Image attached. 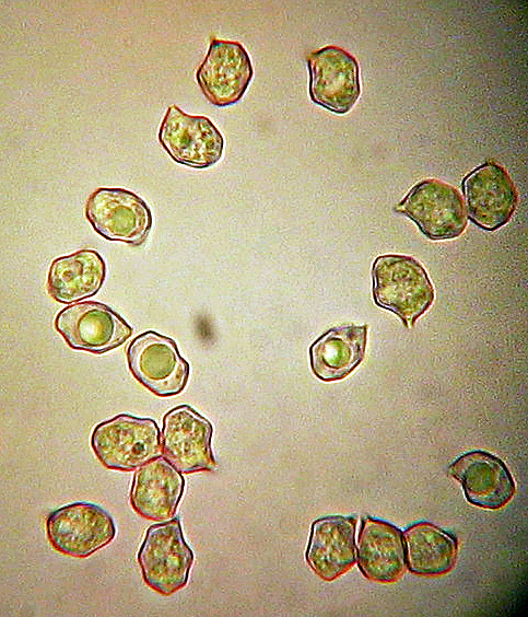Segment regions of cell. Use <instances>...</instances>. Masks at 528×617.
<instances>
[{"mask_svg":"<svg viewBox=\"0 0 528 617\" xmlns=\"http://www.w3.org/2000/svg\"><path fill=\"white\" fill-rule=\"evenodd\" d=\"M312 101L333 113L345 114L361 94L356 59L343 48L326 46L306 57Z\"/></svg>","mask_w":528,"mask_h":617,"instance_id":"obj_11","label":"cell"},{"mask_svg":"<svg viewBox=\"0 0 528 617\" xmlns=\"http://www.w3.org/2000/svg\"><path fill=\"white\" fill-rule=\"evenodd\" d=\"M137 559L145 584L155 592L169 596L183 589L193 552L184 539L179 519L150 526Z\"/></svg>","mask_w":528,"mask_h":617,"instance_id":"obj_3","label":"cell"},{"mask_svg":"<svg viewBox=\"0 0 528 617\" xmlns=\"http://www.w3.org/2000/svg\"><path fill=\"white\" fill-rule=\"evenodd\" d=\"M131 374L160 397L179 394L189 377V363L180 357L176 342L148 330L137 336L127 348Z\"/></svg>","mask_w":528,"mask_h":617,"instance_id":"obj_6","label":"cell"},{"mask_svg":"<svg viewBox=\"0 0 528 617\" xmlns=\"http://www.w3.org/2000/svg\"><path fill=\"white\" fill-rule=\"evenodd\" d=\"M357 564L371 581L392 583L399 580L406 568L402 532L388 522L363 517L357 538Z\"/></svg>","mask_w":528,"mask_h":617,"instance_id":"obj_17","label":"cell"},{"mask_svg":"<svg viewBox=\"0 0 528 617\" xmlns=\"http://www.w3.org/2000/svg\"><path fill=\"white\" fill-rule=\"evenodd\" d=\"M375 303L395 313L408 328L414 326L434 301V289L424 267L406 255H383L372 268Z\"/></svg>","mask_w":528,"mask_h":617,"instance_id":"obj_1","label":"cell"},{"mask_svg":"<svg viewBox=\"0 0 528 617\" xmlns=\"http://www.w3.org/2000/svg\"><path fill=\"white\" fill-rule=\"evenodd\" d=\"M85 217L104 238L134 246L144 242L152 226L146 202L124 188L94 190L86 200Z\"/></svg>","mask_w":528,"mask_h":617,"instance_id":"obj_7","label":"cell"},{"mask_svg":"<svg viewBox=\"0 0 528 617\" xmlns=\"http://www.w3.org/2000/svg\"><path fill=\"white\" fill-rule=\"evenodd\" d=\"M211 422L188 405L171 409L163 417L162 454L178 472H212L216 462L211 449Z\"/></svg>","mask_w":528,"mask_h":617,"instance_id":"obj_9","label":"cell"},{"mask_svg":"<svg viewBox=\"0 0 528 617\" xmlns=\"http://www.w3.org/2000/svg\"><path fill=\"white\" fill-rule=\"evenodd\" d=\"M403 535L406 564L415 574L435 577L448 572L456 560V539L429 522H419Z\"/></svg>","mask_w":528,"mask_h":617,"instance_id":"obj_20","label":"cell"},{"mask_svg":"<svg viewBox=\"0 0 528 617\" xmlns=\"http://www.w3.org/2000/svg\"><path fill=\"white\" fill-rule=\"evenodd\" d=\"M159 141L177 163L193 168H208L222 156L224 140L206 116L184 113L177 105L168 106L160 125Z\"/></svg>","mask_w":528,"mask_h":617,"instance_id":"obj_10","label":"cell"},{"mask_svg":"<svg viewBox=\"0 0 528 617\" xmlns=\"http://www.w3.org/2000/svg\"><path fill=\"white\" fill-rule=\"evenodd\" d=\"M469 218L481 229L494 231L512 218L518 201L516 187L504 167L486 161L462 181Z\"/></svg>","mask_w":528,"mask_h":617,"instance_id":"obj_13","label":"cell"},{"mask_svg":"<svg viewBox=\"0 0 528 617\" xmlns=\"http://www.w3.org/2000/svg\"><path fill=\"white\" fill-rule=\"evenodd\" d=\"M46 534L52 548L60 554L86 558L115 538L116 525L102 507L74 502L49 513Z\"/></svg>","mask_w":528,"mask_h":617,"instance_id":"obj_4","label":"cell"},{"mask_svg":"<svg viewBox=\"0 0 528 617\" xmlns=\"http://www.w3.org/2000/svg\"><path fill=\"white\" fill-rule=\"evenodd\" d=\"M355 516L329 515L313 522L305 558L325 581L349 571L356 560Z\"/></svg>","mask_w":528,"mask_h":617,"instance_id":"obj_14","label":"cell"},{"mask_svg":"<svg viewBox=\"0 0 528 617\" xmlns=\"http://www.w3.org/2000/svg\"><path fill=\"white\" fill-rule=\"evenodd\" d=\"M106 264L95 249H80L52 260L47 289L52 299L70 304L93 296L102 288Z\"/></svg>","mask_w":528,"mask_h":617,"instance_id":"obj_18","label":"cell"},{"mask_svg":"<svg viewBox=\"0 0 528 617\" xmlns=\"http://www.w3.org/2000/svg\"><path fill=\"white\" fill-rule=\"evenodd\" d=\"M467 500L479 508L497 510L509 502L515 482L505 464L496 456L472 451L461 455L449 466Z\"/></svg>","mask_w":528,"mask_h":617,"instance_id":"obj_15","label":"cell"},{"mask_svg":"<svg viewBox=\"0 0 528 617\" xmlns=\"http://www.w3.org/2000/svg\"><path fill=\"white\" fill-rule=\"evenodd\" d=\"M91 447L108 469L132 472L162 455L155 420L120 414L95 426Z\"/></svg>","mask_w":528,"mask_h":617,"instance_id":"obj_2","label":"cell"},{"mask_svg":"<svg viewBox=\"0 0 528 617\" xmlns=\"http://www.w3.org/2000/svg\"><path fill=\"white\" fill-rule=\"evenodd\" d=\"M253 74L250 58L239 42L213 38L196 79L210 103L225 107L242 98Z\"/></svg>","mask_w":528,"mask_h":617,"instance_id":"obj_12","label":"cell"},{"mask_svg":"<svg viewBox=\"0 0 528 617\" xmlns=\"http://www.w3.org/2000/svg\"><path fill=\"white\" fill-rule=\"evenodd\" d=\"M184 486L180 472L159 456L136 469L129 494L130 505L146 520H171L176 513Z\"/></svg>","mask_w":528,"mask_h":617,"instance_id":"obj_16","label":"cell"},{"mask_svg":"<svg viewBox=\"0 0 528 617\" xmlns=\"http://www.w3.org/2000/svg\"><path fill=\"white\" fill-rule=\"evenodd\" d=\"M395 209L414 221L433 241L455 238L467 225L466 208L458 190L435 178L416 183Z\"/></svg>","mask_w":528,"mask_h":617,"instance_id":"obj_5","label":"cell"},{"mask_svg":"<svg viewBox=\"0 0 528 617\" xmlns=\"http://www.w3.org/2000/svg\"><path fill=\"white\" fill-rule=\"evenodd\" d=\"M367 325H345L329 329L309 348L313 373L321 381L344 379L363 360Z\"/></svg>","mask_w":528,"mask_h":617,"instance_id":"obj_19","label":"cell"},{"mask_svg":"<svg viewBox=\"0 0 528 617\" xmlns=\"http://www.w3.org/2000/svg\"><path fill=\"white\" fill-rule=\"evenodd\" d=\"M55 328L70 348L97 354L119 347L132 335L131 326L118 313L94 301L62 308Z\"/></svg>","mask_w":528,"mask_h":617,"instance_id":"obj_8","label":"cell"}]
</instances>
